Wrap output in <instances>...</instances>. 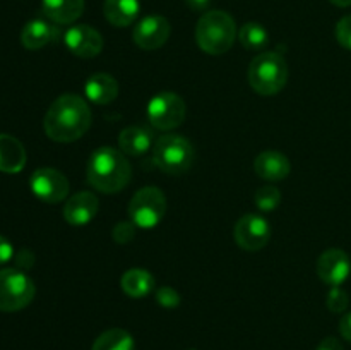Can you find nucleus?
<instances>
[{
  "mask_svg": "<svg viewBox=\"0 0 351 350\" xmlns=\"http://www.w3.org/2000/svg\"><path fill=\"white\" fill-rule=\"evenodd\" d=\"M91 117V108L84 98L74 93H65L48 108L43 120L45 132L57 143H72L88 132Z\"/></svg>",
  "mask_w": 351,
  "mask_h": 350,
  "instance_id": "1",
  "label": "nucleus"
},
{
  "mask_svg": "<svg viewBox=\"0 0 351 350\" xmlns=\"http://www.w3.org/2000/svg\"><path fill=\"white\" fill-rule=\"evenodd\" d=\"M130 177H132L130 161L117 148L101 146L89 158L88 182L96 191L115 194L127 187Z\"/></svg>",
  "mask_w": 351,
  "mask_h": 350,
  "instance_id": "2",
  "label": "nucleus"
},
{
  "mask_svg": "<svg viewBox=\"0 0 351 350\" xmlns=\"http://www.w3.org/2000/svg\"><path fill=\"white\" fill-rule=\"evenodd\" d=\"M235 21L225 10H209L195 26V41L209 55L226 54L235 43Z\"/></svg>",
  "mask_w": 351,
  "mask_h": 350,
  "instance_id": "3",
  "label": "nucleus"
},
{
  "mask_svg": "<svg viewBox=\"0 0 351 350\" xmlns=\"http://www.w3.org/2000/svg\"><path fill=\"white\" fill-rule=\"evenodd\" d=\"M288 65L276 51L259 54L249 65V84L263 96L278 95L287 86Z\"/></svg>",
  "mask_w": 351,
  "mask_h": 350,
  "instance_id": "4",
  "label": "nucleus"
},
{
  "mask_svg": "<svg viewBox=\"0 0 351 350\" xmlns=\"http://www.w3.org/2000/svg\"><path fill=\"white\" fill-rule=\"evenodd\" d=\"M153 161L165 174L180 175L192 167L194 148L185 137L165 134L154 143Z\"/></svg>",
  "mask_w": 351,
  "mask_h": 350,
  "instance_id": "5",
  "label": "nucleus"
},
{
  "mask_svg": "<svg viewBox=\"0 0 351 350\" xmlns=\"http://www.w3.org/2000/svg\"><path fill=\"white\" fill-rule=\"evenodd\" d=\"M34 294V281L24 271L16 268L0 270V311H21L33 302Z\"/></svg>",
  "mask_w": 351,
  "mask_h": 350,
  "instance_id": "6",
  "label": "nucleus"
},
{
  "mask_svg": "<svg viewBox=\"0 0 351 350\" xmlns=\"http://www.w3.org/2000/svg\"><path fill=\"white\" fill-rule=\"evenodd\" d=\"M167 213V196L156 185H146L132 196L129 216L137 229H154Z\"/></svg>",
  "mask_w": 351,
  "mask_h": 350,
  "instance_id": "7",
  "label": "nucleus"
},
{
  "mask_svg": "<svg viewBox=\"0 0 351 350\" xmlns=\"http://www.w3.org/2000/svg\"><path fill=\"white\" fill-rule=\"evenodd\" d=\"M187 106L182 96L173 91H161L147 103V119L154 129L171 130L184 124Z\"/></svg>",
  "mask_w": 351,
  "mask_h": 350,
  "instance_id": "8",
  "label": "nucleus"
},
{
  "mask_svg": "<svg viewBox=\"0 0 351 350\" xmlns=\"http://www.w3.org/2000/svg\"><path fill=\"white\" fill-rule=\"evenodd\" d=\"M29 185L33 194L48 205H57L64 201L71 187L67 177L55 168H38L31 175Z\"/></svg>",
  "mask_w": 351,
  "mask_h": 350,
  "instance_id": "9",
  "label": "nucleus"
},
{
  "mask_svg": "<svg viewBox=\"0 0 351 350\" xmlns=\"http://www.w3.org/2000/svg\"><path fill=\"white\" fill-rule=\"evenodd\" d=\"M233 237H235L239 247L254 253V250H261L263 247H266V244L269 242L271 226L266 218L249 213L237 222Z\"/></svg>",
  "mask_w": 351,
  "mask_h": 350,
  "instance_id": "10",
  "label": "nucleus"
},
{
  "mask_svg": "<svg viewBox=\"0 0 351 350\" xmlns=\"http://www.w3.org/2000/svg\"><path fill=\"white\" fill-rule=\"evenodd\" d=\"M64 43L71 54L81 58L98 57L105 45L101 33L88 24H75L69 27L67 33L64 34Z\"/></svg>",
  "mask_w": 351,
  "mask_h": 350,
  "instance_id": "11",
  "label": "nucleus"
},
{
  "mask_svg": "<svg viewBox=\"0 0 351 350\" xmlns=\"http://www.w3.org/2000/svg\"><path fill=\"white\" fill-rule=\"evenodd\" d=\"M171 33L170 23L163 16H147L137 23L132 38L143 50H158L168 41Z\"/></svg>",
  "mask_w": 351,
  "mask_h": 350,
  "instance_id": "12",
  "label": "nucleus"
},
{
  "mask_svg": "<svg viewBox=\"0 0 351 350\" xmlns=\"http://www.w3.org/2000/svg\"><path fill=\"white\" fill-rule=\"evenodd\" d=\"M317 275L329 287H339L345 283L351 273L350 256L341 249H328L319 256Z\"/></svg>",
  "mask_w": 351,
  "mask_h": 350,
  "instance_id": "13",
  "label": "nucleus"
},
{
  "mask_svg": "<svg viewBox=\"0 0 351 350\" xmlns=\"http://www.w3.org/2000/svg\"><path fill=\"white\" fill-rule=\"evenodd\" d=\"M99 208L98 198L91 191H81L67 199L64 205V218L71 225H86L96 216Z\"/></svg>",
  "mask_w": 351,
  "mask_h": 350,
  "instance_id": "14",
  "label": "nucleus"
},
{
  "mask_svg": "<svg viewBox=\"0 0 351 350\" xmlns=\"http://www.w3.org/2000/svg\"><path fill=\"white\" fill-rule=\"evenodd\" d=\"M254 170H256V174L259 175L261 178H264V180L278 182L283 180V178H287L288 175H290L291 165L290 160H288L283 153L267 150L263 151V153L256 158V161H254Z\"/></svg>",
  "mask_w": 351,
  "mask_h": 350,
  "instance_id": "15",
  "label": "nucleus"
},
{
  "mask_svg": "<svg viewBox=\"0 0 351 350\" xmlns=\"http://www.w3.org/2000/svg\"><path fill=\"white\" fill-rule=\"evenodd\" d=\"M58 27L43 19H33L21 31V43L27 50H40L57 40Z\"/></svg>",
  "mask_w": 351,
  "mask_h": 350,
  "instance_id": "16",
  "label": "nucleus"
},
{
  "mask_svg": "<svg viewBox=\"0 0 351 350\" xmlns=\"http://www.w3.org/2000/svg\"><path fill=\"white\" fill-rule=\"evenodd\" d=\"M26 165V150L23 143L10 134H0V172L17 174Z\"/></svg>",
  "mask_w": 351,
  "mask_h": 350,
  "instance_id": "17",
  "label": "nucleus"
},
{
  "mask_svg": "<svg viewBox=\"0 0 351 350\" xmlns=\"http://www.w3.org/2000/svg\"><path fill=\"white\" fill-rule=\"evenodd\" d=\"M84 91L89 102L96 105H108L119 96V82L113 75L98 72L86 81Z\"/></svg>",
  "mask_w": 351,
  "mask_h": 350,
  "instance_id": "18",
  "label": "nucleus"
},
{
  "mask_svg": "<svg viewBox=\"0 0 351 350\" xmlns=\"http://www.w3.org/2000/svg\"><path fill=\"white\" fill-rule=\"evenodd\" d=\"M43 14L57 24H72L84 12V0H41Z\"/></svg>",
  "mask_w": 351,
  "mask_h": 350,
  "instance_id": "19",
  "label": "nucleus"
},
{
  "mask_svg": "<svg viewBox=\"0 0 351 350\" xmlns=\"http://www.w3.org/2000/svg\"><path fill=\"white\" fill-rule=\"evenodd\" d=\"M105 19L115 27H127L139 16V0H105Z\"/></svg>",
  "mask_w": 351,
  "mask_h": 350,
  "instance_id": "20",
  "label": "nucleus"
},
{
  "mask_svg": "<svg viewBox=\"0 0 351 350\" xmlns=\"http://www.w3.org/2000/svg\"><path fill=\"white\" fill-rule=\"evenodd\" d=\"M153 144V132L144 127H127L119 134V150L129 156L144 154Z\"/></svg>",
  "mask_w": 351,
  "mask_h": 350,
  "instance_id": "21",
  "label": "nucleus"
},
{
  "mask_svg": "<svg viewBox=\"0 0 351 350\" xmlns=\"http://www.w3.org/2000/svg\"><path fill=\"white\" fill-rule=\"evenodd\" d=\"M120 287L129 297L143 299L154 288V277L143 268H132L122 275Z\"/></svg>",
  "mask_w": 351,
  "mask_h": 350,
  "instance_id": "22",
  "label": "nucleus"
},
{
  "mask_svg": "<svg viewBox=\"0 0 351 350\" xmlns=\"http://www.w3.org/2000/svg\"><path fill=\"white\" fill-rule=\"evenodd\" d=\"M91 350H136L132 335L122 328L103 331L93 343Z\"/></svg>",
  "mask_w": 351,
  "mask_h": 350,
  "instance_id": "23",
  "label": "nucleus"
},
{
  "mask_svg": "<svg viewBox=\"0 0 351 350\" xmlns=\"http://www.w3.org/2000/svg\"><path fill=\"white\" fill-rule=\"evenodd\" d=\"M239 40L242 43V47H245L247 50L259 51L264 50L269 43V33H267L266 27L259 23H245L239 31Z\"/></svg>",
  "mask_w": 351,
  "mask_h": 350,
  "instance_id": "24",
  "label": "nucleus"
},
{
  "mask_svg": "<svg viewBox=\"0 0 351 350\" xmlns=\"http://www.w3.org/2000/svg\"><path fill=\"white\" fill-rule=\"evenodd\" d=\"M281 192L273 185H264L256 192V206L261 211H273L280 206Z\"/></svg>",
  "mask_w": 351,
  "mask_h": 350,
  "instance_id": "25",
  "label": "nucleus"
},
{
  "mask_svg": "<svg viewBox=\"0 0 351 350\" xmlns=\"http://www.w3.org/2000/svg\"><path fill=\"white\" fill-rule=\"evenodd\" d=\"M326 304H328L329 311L339 314V312H345L346 309H348L350 297H348V294L343 290V288L331 287V290H329V294H328V301H326Z\"/></svg>",
  "mask_w": 351,
  "mask_h": 350,
  "instance_id": "26",
  "label": "nucleus"
},
{
  "mask_svg": "<svg viewBox=\"0 0 351 350\" xmlns=\"http://www.w3.org/2000/svg\"><path fill=\"white\" fill-rule=\"evenodd\" d=\"M136 230L137 226L134 222H120L113 226L112 237L117 244L125 246V244L132 242L134 240V237H136Z\"/></svg>",
  "mask_w": 351,
  "mask_h": 350,
  "instance_id": "27",
  "label": "nucleus"
},
{
  "mask_svg": "<svg viewBox=\"0 0 351 350\" xmlns=\"http://www.w3.org/2000/svg\"><path fill=\"white\" fill-rule=\"evenodd\" d=\"M156 302L161 305V307H167V309H173L180 304V294H178L175 288L171 287H161L158 288L156 292Z\"/></svg>",
  "mask_w": 351,
  "mask_h": 350,
  "instance_id": "28",
  "label": "nucleus"
},
{
  "mask_svg": "<svg viewBox=\"0 0 351 350\" xmlns=\"http://www.w3.org/2000/svg\"><path fill=\"white\" fill-rule=\"evenodd\" d=\"M336 40L343 48L351 51V14L339 19V23L336 24Z\"/></svg>",
  "mask_w": 351,
  "mask_h": 350,
  "instance_id": "29",
  "label": "nucleus"
},
{
  "mask_svg": "<svg viewBox=\"0 0 351 350\" xmlns=\"http://www.w3.org/2000/svg\"><path fill=\"white\" fill-rule=\"evenodd\" d=\"M12 256H14L12 244H10L9 240L5 239V237L0 235V264L10 261V259H12Z\"/></svg>",
  "mask_w": 351,
  "mask_h": 350,
  "instance_id": "30",
  "label": "nucleus"
},
{
  "mask_svg": "<svg viewBox=\"0 0 351 350\" xmlns=\"http://www.w3.org/2000/svg\"><path fill=\"white\" fill-rule=\"evenodd\" d=\"M16 263H17V266L23 268V270H29L34 263L33 253H29V250H26V249L19 250V254H17V257H16Z\"/></svg>",
  "mask_w": 351,
  "mask_h": 350,
  "instance_id": "31",
  "label": "nucleus"
},
{
  "mask_svg": "<svg viewBox=\"0 0 351 350\" xmlns=\"http://www.w3.org/2000/svg\"><path fill=\"white\" fill-rule=\"evenodd\" d=\"M315 350H345V349H343L341 342H339L338 338H335V336H328V338H324L321 343H319Z\"/></svg>",
  "mask_w": 351,
  "mask_h": 350,
  "instance_id": "32",
  "label": "nucleus"
},
{
  "mask_svg": "<svg viewBox=\"0 0 351 350\" xmlns=\"http://www.w3.org/2000/svg\"><path fill=\"white\" fill-rule=\"evenodd\" d=\"M339 333H341L343 338L351 343V312H346L339 321Z\"/></svg>",
  "mask_w": 351,
  "mask_h": 350,
  "instance_id": "33",
  "label": "nucleus"
},
{
  "mask_svg": "<svg viewBox=\"0 0 351 350\" xmlns=\"http://www.w3.org/2000/svg\"><path fill=\"white\" fill-rule=\"evenodd\" d=\"M185 3H187L192 10H195V12H202V10H206L211 5V0H185Z\"/></svg>",
  "mask_w": 351,
  "mask_h": 350,
  "instance_id": "34",
  "label": "nucleus"
},
{
  "mask_svg": "<svg viewBox=\"0 0 351 350\" xmlns=\"http://www.w3.org/2000/svg\"><path fill=\"white\" fill-rule=\"evenodd\" d=\"M331 3H335L336 7H350L351 0H329Z\"/></svg>",
  "mask_w": 351,
  "mask_h": 350,
  "instance_id": "35",
  "label": "nucleus"
},
{
  "mask_svg": "<svg viewBox=\"0 0 351 350\" xmlns=\"http://www.w3.org/2000/svg\"><path fill=\"white\" fill-rule=\"evenodd\" d=\"M187 350H194V349H187Z\"/></svg>",
  "mask_w": 351,
  "mask_h": 350,
  "instance_id": "36",
  "label": "nucleus"
}]
</instances>
